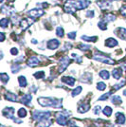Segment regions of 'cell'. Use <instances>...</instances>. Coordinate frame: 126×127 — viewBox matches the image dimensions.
<instances>
[{
  "label": "cell",
  "instance_id": "cell-26",
  "mask_svg": "<svg viewBox=\"0 0 126 127\" xmlns=\"http://www.w3.org/2000/svg\"><path fill=\"white\" fill-rule=\"evenodd\" d=\"M82 90H83V87L82 86H76V88L72 91V93H71V96L72 97H76V96H78L82 92Z\"/></svg>",
  "mask_w": 126,
  "mask_h": 127
},
{
  "label": "cell",
  "instance_id": "cell-36",
  "mask_svg": "<svg viewBox=\"0 0 126 127\" xmlns=\"http://www.w3.org/2000/svg\"><path fill=\"white\" fill-rule=\"evenodd\" d=\"M105 88H106V85H105L104 83H102V82H99V83L97 84V89L98 90L103 91Z\"/></svg>",
  "mask_w": 126,
  "mask_h": 127
},
{
  "label": "cell",
  "instance_id": "cell-39",
  "mask_svg": "<svg viewBox=\"0 0 126 127\" xmlns=\"http://www.w3.org/2000/svg\"><path fill=\"white\" fill-rule=\"evenodd\" d=\"M34 77L36 79H43L45 77V72L44 71H38L36 73H34Z\"/></svg>",
  "mask_w": 126,
  "mask_h": 127
},
{
  "label": "cell",
  "instance_id": "cell-50",
  "mask_svg": "<svg viewBox=\"0 0 126 127\" xmlns=\"http://www.w3.org/2000/svg\"><path fill=\"white\" fill-rule=\"evenodd\" d=\"M123 95H124V96H126V89L124 90V91H123Z\"/></svg>",
  "mask_w": 126,
  "mask_h": 127
},
{
  "label": "cell",
  "instance_id": "cell-5",
  "mask_svg": "<svg viewBox=\"0 0 126 127\" xmlns=\"http://www.w3.org/2000/svg\"><path fill=\"white\" fill-rule=\"evenodd\" d=\"M93 59L94 60H97V61H99V62H101V63H104V64H115V61L113 60V59L109 58V57H106L105 55L103 54H101V53H97V54H95L94 56H93Z\"/></svg>",
  "mask_w": 126,
  "mask_h": 127
},
{
  "label": "cell",
  "instance_id": "cell-38",
  "mask_svg": "<svg viewBox=\"0 0 126 127\" xmlns=\"http://www.w3.org/2000/svg\"><path fill=\"white\" fill-rule=\"evenodd\" d=\"M78 48L81 49V50H83V51H86V50L90 49L91 47H90L89 45H83V44H81V45L78 46Z\"/></svg>",
  "mask_w": 126,
  "mask_h": 127
},
{
  "label": "cell",
  "instance_id": "cell-4",
  "mask_svg": "<svg viewBox=\"0 0 126 127\" xmlns=\"http://www.w3.org/2000/svg\"><path fill=\"white\" fill-rule=\"evenodd\" d=\"M3 116L8 118V119H11L13 122H15L16 123H21L22 121L21 120H18L14 117V109L12 107H6L5 109L3 110Z\"/></svg>",
  "mask_w": 126,
  "mask_h": 127
},
{
  "label": "cell",
  "instance_id": "cell-22",
  "mask_svg": "<svg viewBox=\"0 0 126 127\" xmlns=\"http://www.w3.org/2000/svg\"><path fill=\"white\" fill-rule=\"evenodd\" d=\"M121 74H122V72H121V69H119V68H116L114 69L113 71H112V75H113V77L117 80H120L121 77Z\"/></svg>",
  "mask_w": 126,
  "mask_h": 127
},
{
  "label": "cell",
  "instance_id": "cell-20",
  "mask_svg": "<svg viewBox=\"0 0 126 127\" xmlns=\"http://www.w3.org/2000/svg\"><path fill=\"white\" fill-rule=\"evenodd\" d=\"M53 121L52 120H43L41 122H39V124H38V127H49L51 124H52Z\"/></svg>",
  "mask_w": 126,
  "mask_h": 127
},
{
  "label": "cell",
  "instance_id": "cell-37",
  "mask_svg": "<svg viewBox=\"0 0 126 127\" xmlns=\"http://www.w3.org/2000/svg\"><path fill=\"white\" fill-rule=\"evenodd\" d=\"M113 92L112 91H109V92H107V93H105L104 95H102L101 97H100L99 98V101H105V100H107L109 97L111 96V94H112Z\"/></svg>",
  "mask_w": 126,
  "mask_h": 127
},
{
  "label": "cell",
  "instance_id": "cell-10",
  "mask_svg": "<svg viewBox=\"0 0 126 127\" xmlns=\"http://www.w3.org/2000/svg\"><path fill=\"white\" fill-rule=\"evenodd\" d=\"M125 122V116L123 113H121V112H118L116 113V123L119 124V125H121V124H124Z\"/></svg>",
  "mask_w": 126,
  "mask_h": 127
},
{
  "label": "cell",
  "instance_id": "cell-17",
  "mask_svg": "<svg viewBox=\"0 0 126 127\" xmlns=\"http://www.w3.org/2000/svg\"><path fill=\"white\" fill-rule=\"evenodd\" d=\"M62 82L65 83L69 86H74V85H75V79L73 77H70V76H63L62 78Z\"/></svg>",
  "mask_w": 126,
  "mask_h": 127
},
{
  "label": "cell",
  "instance_id": "cell-7",
  "mask_svg": "<svg viewBox=\"0 0 126 127\" xmlns=\"http://www.w3.org/2000/svg\"><path fill=\"white\" fill-rule=\"evenodd\" d=\"M44 13H45V11L41 8L40 9H33L32 11H28V15L30 17H32V18H34V19L39 17V16H42Z\"/></svg>",
  "mask_w": 126,
  "mask_h": 127
},
{
  "label": "cell",
  "instance_id": "cell-8",
  "mask_svg": "<svg viewBox=\"0 0 126 127\" xmlns=\"http://www.w3.org/2000/svg\"><path fill=\"white\" fill-rule=\"evenodd\" d=\"M33 22H34V18H32V19H31V17H30V16H29L28 18H24V19H22L21 22H20L21 29L23 30V31H25V30H27L29 27L32 25Z\"/></svg>",
  "mask_w": 126,
  "mask_h": 127
},
{
  "label": "cell",
  "instance_id": "cell-13",
  "mask_svg": "<svg viewBox=\"0 0 126 127\" xmlns=\"http://www.w3.org/2000/svg\"><path fill=\"white\" fill-rule=\"evenodd\" d=\"M115 33L121 39L126 41V29H124V28H118L115 31Z\"/></svg>",
  "mask_w": 126,
  "mask_h": 127
},
{
  "label": "cell",
  "instance_id": "cell-52",
  "mask_svg": "<svg viewBox=\"0 0 126 127\" xmlns=\"http://www.w3.org/2000/svg\"><path fill=\"white\" fill-rule=\"evenodd\" d=\"M125 1H126V0H125Z\"/></svg>",
  "mask_w": 126,
  "mask_h": 127
},
{
  "label": "cell",
  "instance_id": "cell-34",
  "mask_svg": "<svg viewBox=\"0 0 126 127\" xmlns=\"http://www.w3.org/2000/svg\"><path fill=\"white\" fill-rule=\"evenodd\" d=\"M0 26H1V28H3V29L7 28V27L9 26V20L7 18H2L1 21H0Z\"/></svg>",
  "mask_w": 126,
  "mask_h": 127
},
{
  "label": "cell",
  "instance_id": "cell-24",
  "mask_svg": "<svg viewBox=\"0 0 126 127\" xmlns=\"http://www.w3.org/2000/svg\"><path fill=\"white\" fill-rule=\"evenodd\" d=\"M111 101H112V103H113V104H116V105H117V104H120V103L122 102L121 98L120 97V96H114V97H112Z\"/></svg>",
  "mask_w": 126,
  "mask_h": 127
},
{
  "label": "cell",
  "instance_id": "cell-42",
  "mask_svg": "<svg viewBox=\"0 0 126 127\" xmlns=\"http://www.w3.org/2000/svg\"><path fill=\"white\" fill-rule=\"evenodd\" d=\"M72 57L77 61V63H79V64L82 63V58L80 57L79 55H77V54H75V53H72Z\"/></svg>",
  "mask_w": 126,
  "mask_h": 127
},
{
  "label": "cell",
  "instance_id": "cell-23",
  "mask_svg": "<svg viewBox=\"0 0 126 127\" xmlns=\"http://www.w3.org/2000/svg\"><path fill=\"white\" fill-rule=\"evenodd\" d=\"M100 77L103 80H108L109 77H110V74H109V72L107 70H101L100 72Z\"/></svg>",
  "mask_w": 126,
  "mask_h": 127
},
{
  "label": "cell",
  "instance_id": "cell-15",
  "mask_svg": "<svg viewBox=\"0 0 126 127\" xmlns=\"http://www.w3.org/2000/svg\"><path fill=\"white\" fill-rule=\"evenodd\" d=\"M32 100V94H25L21 98V102L25 105H31V101Z\"/></svg>",
  "mask_w": 126,
  "mask_h": 127
},
{
  "label": "cell",
  "instance_id": "cell-44",
  "mask_svg": "<svg viewBox=\"0 0 126 127\" xmlns=\"http://www.w3.org/2000/svg\"><path fill=\"white\" fill-rule=\"evenodd\" d=\"M71 48H72V45H71V44H68V43H65V45H64V47H63V50L70 49Z\"/></svg>",
  "mask_w": 126,
  "mask_h": 127
},
{
  "label": "cell",
  "instance_id": "cell-30",
  "mask_svg": "<svg viewBox=\"0 0 126 127\" xmlns=\"http://www.w3.org/2000/svg\"><path fill=\"white\" fill-rule=\"evenodd\" d=\"M98 26H99V28H100L101 31H105L107 29V22L104 21V20H101V21L99 22Z\"/></svg>",
  "mask_w": 126,
  "mask_h": 127
},
{
  "label": "cell",
  "instance_id": "cell-16",
  "mask_svg": "<svg viewBox=\"0 0 126 127\" xmlns=\"http://www.w3.org/2000/svg\"><path fill=\"white\" fill-rule=\"evenodd\" d=\"M98 5L100 6L102 10H108L112 7V2H111V0H103L100 3H98Z\"/></svg>",
  "mask_w": 126,
  "mask_h": 127
},
{
  "label": "cell",
  "instance_id": "cell-47",
  "mask_svg": "<svg viewBox=\"0 0 126 127\" xmlns=\"http://www.w3.org/2000/svg\"><path fill=\"white\" fill-rule=\"evenodd\" d=\"M121 69H123L124 71H126V61H124V62H122L121 64Z\"/></svg>",
  "mask_w": 126,
  "mask_h": 127
},
{
  "label": "cell",
  "instance_id": "cell-32",
  "mask_svg": "<svg viewBox=\"0 0 126 127\" xmlns=\"http://www.w3.org/2000/svg\"><path fill=\"white\" fill-rule=\"evenodd\" d=\"M0 77H1V81H2L3 84H7V83L9 82L10 77H9V75L8 74H6V73H1Z\"/></svg>",
  "mask_w": 126,
  "mask_h": 127
},
{
  "label": "cell",
  "instance_id": "cell-28",
  "mask_svg": "<svg viewBox=\"0 0 126 127\" xmlns=\"http://www.w3.org/2000/svg\"><path fill=\"white\" fill-rule=\"evenodd\" d=\"M102 112H103V114L106 117H110L112 115V108H111L110 106H105L104 109L102 110Z\"/></svg>",
  "mask_w": 126,
  "mask_h": 127
},
{
  "label": "cell",
  "instance_id": "cell-46",
  "mask_svg": "<svg viewBox=\"0 0 126 127\" xmlns=\"http://www.w3.org/2000/svg\"><path fill=\"white\" fill-rule=\"evenodd\" d=\"M11 53L12 55H17V54H18V49L15 48H12L11 49Z\"/></svg>",
  "mask_w": 126,
  "mask_h": 127
},
{
  "label": "cell",
  "instance_id": "cell-45",
  "mask_svg": "<svg viewBox=\"0 0 126 127\" xmlns=\"http://www.w3.org/2000/svg\"><path fill=\"white\" fill-rule=\"evenodd\" d=\"M85 15L87 17H94V11H88L85 13Z\"/></svg>",
  "mask_w": 126,
  "mask_h": 127
},
{
  "label": "cell",
  "instance_id": "cell-31",
  "mask_svg": "<svg viewBox=\"0 0 126 127\" xmlns=\"http://www.w3.org/2000/svg\"><path fill=\"white\" fill-rule=\"evenodd\" d=\"M20 69H21L20 64H14L11 66V72H12V73H17V72H19Z\"/></svg>",
  "mask_w": 126,
  "mask_h": 127
},
{
  "label": "cell",
  "instance_id": "cell-18",
  "mask_svg": "<svg viewBox=\"0 0 126 127\" xmlns=\"http://www.w3.org/2000/svg\"><path fill=\"white\" fill-rule=\"evenodd\" d=\"M6 99L8 101H12V102H15V101H18V96L14 94V93H11V92H7L6 94Z\"/></svg>",
  "mask_w": 126,
  "mask_h": 127
},
{
  "label": "cell",
  "instance_id": "cell-21",
  "mask_svg": "<svg viewBox=\"0 0 126 127\" xmlns=\"http://www.w3.org/2000/svg\"><path fill=\"white\" fill-rule=\"evenodd\" d=\"M89 108H90L89 103H83L82 105L79 106L78 112H79V113H85V112H87L89 110Z\"/></svg>",
  "mask_w": 126,
  "mask_h": 127
},
{
  "label": "cell",
  "instance_id": "cell-51",
  "mask_svg": "<svg viewBox=\"0 0 126 127\" xmlns=\"http://www.w3.org/2000/svg\"><path fill=\"white\" fill-rule=\"evenodd\" d=\"M72 127H79V126H76V125H73Z\"/></svg>",
  "mask_w": 126,
  "mask_h": 127
},
{
  "label": "cell",
  "instance_id": "cell-43",
  "mask_svg": "<svg viewBox=\"0 0 126 127\" xmlns=\"http://www.w3.org/2000/svg\"><path fill=\"white\" fill-rule=\"evenodd\" d=\"M93 112H94V114H96V115H100V106H95L94 109H93Z\"/></svg>",
  "mask_w": 126,
  "mask_h": 127
},
{
  "label": "cell",
  "instance_id": "cell-29",
  "mask_svg": "<svg viewBox=\"0 0 126 127\" xmlns=\"http://www.w3.org/2000/svg\"><path fill=\"white\" fill-rule=\"evenodd\" d=\"M56 34H57L58 37H63V35H64V32H63V29L62 27H58L57 29H56Z\"/></svg>",
  "mask_w": 126,
  "mask_h": 127
},
{
  "label": "cell",
  "instance_id": "cell-49",
  "mask_svg": "<svg viewBox=\"0 0 126 127\" xmlns=\"http://www.w3.org/2000/svg\"><path fill=\"white\" fill-rule=\"evenodd\" d=\"M32 42L33 43V44H37V43H38V42H37V41H36V40H35V39H33V40H32Z\"/></svg>",
  "mask_w": 126,
  "mask_h": 127
},
{
  "label": "cell",
  "instance_id": "cell-41",
  "mask_svg": "<svg viewBox=\"0 0 126 127\" xmlns=\"http://www.w3.org/2000/svg\"><path fill=\"white\" fill-rule=\"evenodd\" d=\"M76 35H77V32H69L68 34H67V37H68L69 39H71V40H74V39L76 38Z\"/></svg>",
  "mask_w": 126,
  "mask_h": 127
},
{
  "label": "cell",
  "instance_id": "cell-19",
  "mask_svg": "<svg viewBox=\"0 0 126 127\" xmlns=\"http://www.w3.org/2000/svg\"><path fill=\"white\" fill-rule=\"evenodd\" d=\"M105 46L108 48H114L116 46H118V41L114 38H108L105 41Z\"/></svg>",
  "mask_w": 126,
  "mask_h": 127
},
{
  "label": "cell",
  "instance_id": "cell-35",
  "mask_svg": "<svg viewBox=\"0 0 126 127\" xmlns=\"http://www.w3.org/2000/svg\"><path fill=\"white\" fill-rule=\"evenodd\" d=\"M17 114H18V117L19 118H25L27 116V111L25 108H20L18 112H17Z\"/></svg>",
  "mask_w": 126,
  "mask_h": 127
},
{
  "label": "cell",
  "instance_id": "cell-1",
  "mask_svg": "<svg viewBox=\"0 0 126 127\" xmlns=\"http://www.w3.org/2000/svg\"><path fill=\"white\" fill-rule=\"evenodd\" d=\"M39 104L46 107H55L60 108L62 107V99H55V98H39L38 99Z\"/></svg>",
  "mask_w": 126,
  "mask_h": 127
},
{
  "label": "cell",
  "instance_id": "cell-12",
  "mask_svg": "<svg viewBox=\"0 0 126 127\" xmlns=\"http://www.w3.org/2000/svg\"><path fill=\"white\" fill-rule=\"evenodd\" d=\"M47 48H49V49H56L60 46V42L58 41L57 39H51V40H49L47 42Z\"/></svg>",
  "mask_w": 126,
  "mask_h": 127
},
{
  "label": "cell",
  "instance_id": "cell-11",
  "mask_svg": "<svg viewBox=\"0 0 126 127\" xmlns=\"http://www.w3.org/2000/svg\"><path fill=\"white\" fill-rule=\"evenodd\" d=\"M89 0H79L77 1V9L78 10H84L85 8H87L90 5Z\"/></svg>",
  "mask_w": 126,
  "mask_h": 127
},
{
  "label": "cell",
  "instance_id": "cell-33",
  "mask_svg": "<svg viewBox=\"0 0 126 127\" xmlns=\"http://www.w3.org/2000/svg\"><path fill=\"white\" fill-rule=\"evenodd\" d=\"M116 19V16L113 15V14H106V15L103 17V20L106 22H110V21H114Z\"/></svg>",
  "mask_w": 126,
  "mask_h": 127
},
{
  "label": "cell",
  "instance_id": "cell-14",
  "mask_svg": "<svg viewBox=\"0 0 126 127\" xmlns=\"http://www.w3.org/2000/svg\"><path fill=\"white\" fill-rule=\"evenodd\" d=\"M80 81H81V82H84L85 84H89V83L92 82V74L89 73V72L84 73V74H83L81 76Z\"/></svg>",
  "mask_w": 126,
  "mask_h": 127
},
{
  "label": "cell",
  "instance_id": "cell-27",
  "mask_svg": "<svg viewBox=\"0 0 126 127\" xmlns=\"http://www.w3.org/2000/svg\"><path fill=\"white\" fill-rule=\"evenodd\" d=\"M82 39L84 40V41H87V42L94 43L98 40V37H96V36H94V37H88V36H86V35H83V36H82Z\"/></svg>",
  "mask_w": 126,
  "mask_h": 127
},
{
  "label": "cell",
  "instance_id": "cell-6",
  "mask_svg": "<svg viewBox=\"0 0 126 127\" xmlns=\"http://www.w3.org/2000/svg\"><path fill=\"white\" fill-rule=\"evenodd\" d=\"M71 60L68 56H64L60 60V64H59V72H63L65 69L67 68Z\"/></svg>",
  "mask_w": 126,
  "mask_h": 127
},
{
  "label": "cell",
  "instance_id": "cell-40",
  "mask_svg": "<svg viewBox=\"0 0 126 127\" xmlns=\"http://www.w3.org/2000/svg\"><path fill=\"white\" fill-rule=\"evenodd\" d=\"M124 84H125V80H122L121 83H119V84H117V85H114V89H115V90L120 89L121 87H122V86L124 85Z\"/></svg>",
  "mask_w": 126,
  "mask_h": 127
},
{
  "label": "cell",
  "instance_id": "cell-9",
  "mask_svg": "<svg viewBox=\"0 0 126 127\" xmlns=\"http://www.w3.org/2000/svg\"><path fill=\"white\" fill-rule=\"evenodd\" d=\"M40 63V60L38 57L36 56H32L31 58L28 60V62H27V64H28V66H30V67H35L37 66L38 64Z\"/></svg>",
  "mask_w": 126,
  "mask_h": 127
},
{
  "label": "cell",
  "instance_id": "cell-25",
  "mask_svg": "<svg viewBox=\"0 0 126 127\" xmlns=\"http://www.w3.org/2000/svg\"><path fill=\"white\" fill-rule=\"evenodd\" d=\"M18 82H19V85H20L21 87H25L27 85V80L25 76H20V77L18 78Z\"/></svg>",
  "mask_w": 126,
  "mask_h": 127
},
{
  "label": "cell",
  "instance_id": "cell-48",
  "mask_svg": "<svg viewBox=\"0 0 126 127\" xmlns=\"http://www.w3.org/2000/svg\"><path fill=\"white\" fill-rule=\"evenodd\" d=\"M0 36H1V42H3V41L5 40V34H4L3 32H1V33H0Z\"/></svg>",
  "mask_w": 126,
  "mask_h": 127
},
{
  "label": "cell",
  "instance_id": "cell-2",
  "mask_svg": "<svg viewBox=\"0 0 126 127\" xmlns=\"http://www.w3.org/2000/svg\"><path fill=\"white\" fill-rule=\"evenodd\" d=\"M68 115L69 112L63 111V112H58L56 114V122L58 124L60 125H66L67 124V121H68Z\"/></svg>",
  "mask_w": 126,
  "mask_h": 127
},
{
  "label": "cell",
  "instance_id": "cell-3",
  "mask_svg": "<svg viewBox=\"0 0 126 127\" xmlns=\"http://www.w3.org/2000/svg\"><path fill=\"white\" fill-rule=\"evenodd\" d=\"M51 116V113L49 111H39V110H35L32 114V117L35 121L41 122L43 120H47L49 119V117Z\"/></svg>",
  "mask_w": 126,
  "mask_h": 127
}]
</instances>
